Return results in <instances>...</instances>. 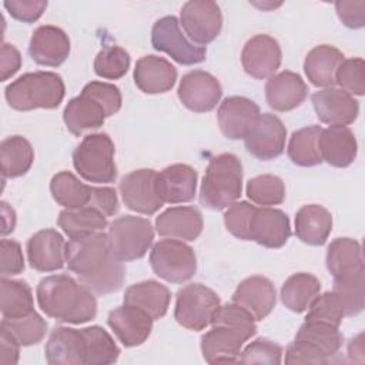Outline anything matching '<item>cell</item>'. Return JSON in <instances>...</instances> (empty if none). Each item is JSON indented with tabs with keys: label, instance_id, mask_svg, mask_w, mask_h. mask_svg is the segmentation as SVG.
<instances>
[{
	"label": "cell",
	"instance_id": "4",
	"mask_svg": "<svg viewBox=\"0 0 365 365\" xmlns=\"http://www.w3.org/2000/svg\"><path fill=\"white\" fill-rule=\"evenodd\" d=\"M114 143L106 133L86 135L73 151L76 171L90 182L107 184L117 178Z\"/></svg>",
	"mask_w": 365,
	"mask_h": 365
},
{
	"label": "cell",
	"instance_id": "6",
	"mask_svg": "<svg viewBox=\"0 0 365 365\" xmlns=\"http://www.w3.org/2000/svg\"><path fill=\"white\" fill-rule=\"evenodd\" d=\"M150 265L155 275L171 284H182L194 277L197 257L184 241L164 238L155 242L150 252Z\"/></svg>",
	"mask_w": 365,
	"mask_h": 365
},
{
	"label": "cell",
	"instance_id": "34",
	"mask_svg": "<svg viewBox=\"0 0 365 365\" xmlns=\"http://www.w3.org/2000/svg\"><path fill=\"white\" fill-rule=\"evenodd\" d=\"M321 282L309 272H297L285 279L281 287V301L292 312H304L319 294Z\"/></svg>",
	"mask_w": 365,
	"mask_h": 365
},
{
	"label": "cell",
	"instance_id": "1",
	"mask_svg": "<svg viewBox=\"0 0 365 365\" xmlns=\"http://www.w3.org/2000/svg\"><path fill=\"white\" fill-rule=\"evenodd\" d=\"M36 295L41 311L58 322L84 324L97 315L94 294L67 274L43 278L37 285Z\"/></svg>",
	"mask_w": 365,
	"mask_h": 365
},
{
	"label": "cell",
	"instance_id": "48",
	"mask_svg": "<svg viewBox=\"0 0 365 365\" xmlns=\"http://www.w3.org/2000/svg\"><path fill=\"white\" fill-rule=\"evenodd\" d=\"M335 83L351 96L365 93V63L361 57L344 58L335 73Z\"/></svg>",
	"mask_w": 365,
	"mask_h": 365
},
{
	"label": "cell",
	"instance_id": "22",
	"mask_svg": "<svg viewBox=\"0 0 365 365\" xmlns=\"http://www.w3.org/2000/svg\"><path fill=\"white\" fill-rule=\"evenodd\" d=\"M232 302L245 308L255 321H262L275 307L277 291L268 278L252 275L240 282L232 294Z\"/></svg>",
	"mask_w": 365,
	"mask_h": 365
},
{
	"label": "cell",
	"instance_id": "14",
	"mask_svg": "<svg viewBox=\"0 0 365 365\" xmlns=\"http://www.w3.org/2000/svg\"><path fill=\"white\" fill-rule=\"evenodd\" d=\"M252 335L247 331L228 325H212L201 336L202 358L208 364L240 362L242 345Z\"/></svg>",
	"mask_w": 365,
	"mask_h": 365
},
{
	"label": "cell",
	"instance_id": "39",
	"mask_svg": "<svg viewBox=\"0 0 365 365\" xmlns=\"http://www.w3.org/2000/svg\"><path fill=\"white\" fill-rule=\"evenodd\" d=\"M0 311L3 318H20L34 311L31 288L21 279L1 278Z\"/></svg>",
	"mask_w": 365,
	"mask_h": 365
},
{
	"label": "cell",
	"instance_id": "50",
	"mask_svg": "<svg viewBox=\"0 0 365 365\" xmlns=\"http://www.w3.org/2000/svg\"><path fill=\"white\" fill-rule=\"evenodd\" d=\"M282 346L277 342L268 338H257L241 351L240 362L278 365L282 362Z\"/></svg>",
	"mask_w": 365,
	"mask_h": 365
},
{
	"label": "cell",
	"instance_id": "31",
	"mask_svg": "<svg viewBox=\"0 0 365 365\" xmlns=\"http://www.w3.org/2000/svg\"><path fill=\"white\" fill-rule=\"evenodd\" d=\"M171 294L158 281L147 279L130 285L124 294V304L134 305L145 311L154 321L167 314Z\"/></svg>",
	"mask_w": 365,
	"mask_h": 365
},
{
	"label": "cell",
	"instance_id": "11",
	"mask_svg": "<svg viewBox=\"0 0 365 365\" xmlns=\"http://www.w3.org/2000/svg\"><path fill=\"white\" fill-rule=\"evenodd\" d=\"M68 269L78 277L97 272L113 257L108 235L103 231L68 240L64 251Z\"/></svg>",
	"mask_w": 365,
	"mask_h": 365
},
{
	"label": "cell",
	"instance_id": "59",
	"mask_svg": "<svg viewBox=\"0 0 365 365\" xmlns=\"http://www.w3.org/2000/svg\"><path fill=\"white\" fill-rule=\"evenodd\" d=\"M20 344L17 339L3 327H0V364L14 365L19 362Z\"/></svg>",
	"mask_w": 365,
	"mask_h": 365
},
{
	"label": "cell",
	"instance_id": "54",
	"mask_svg": "<svg viewBox=\"0 0 365 365\" xmlns=\"http://www.w3.org/2000/svg\"><path fill=\"white\" fill-rule=\"evenodd\" d=\"M9 14L23 23H34L47 9L44 0H6L3 3Z\"/></svg>",
	"mask_w": 365,
	"mask_h": 365
},
{
	"label": "cell",
	"instance_id": "9",
	"mask_svg": "<svg viewBox=\"0 0 365 365\" xmlns=\"http://www.w3.org/2000/svg\"><path fill=\"white\" fill-rule=\"evenodd\" d=\"M120 194L127 208L144 215L157 212L165 204L160 194L158 173L151 168L134 170L124 175Z\"/></svg>",
	"mask_w": 365,
	"mask_h": 365
},
{
	"label": "cell",
	"instance_id": "36",
	"mask_svg": "<svg viewBox=\"0 0 365 365\" xmlns=\"http://www.w3.org/2000/svg\"><path fill=\"white\" fill-rule=\"evenodd\" d=\"M57 224L70 240L100 232L108 227L107 217L90 207L77 210L64 208L57 217Z\"/></svg>",
	"mask_w": 365,
	"mask_h": 365
},
{
	"label": "cell",
	"instance_id": "45",
	"mask_svg": "<svg viewBox=\"0 0 365 365\" xmlns=\"http://www.w3.org/2000/svg\"><path fill=\"white\" fill-rule=\"evenodd\" d=\"M130 54L120 46H107L94 58V73L107 80H118L130 68Z\"/></svg>",
	"mask_w": 365,
	"mask_h": 365
},
{
	"label": "cell",
	"instance_id": "13",
	"mask_svg": "<svg viewBox=\"0 0 365 365\" xmlns=\"http://www.w3.org/2000/svg\"><path fill=\"white\" fill-rule=\"evenodd\" d=\"M184 107L194 113L211 111L222 96L220 81L204 70H192L182 76L177 90Z\"/></svg>",
	"mask_w": 365,
	"mask_h": 365
},
{
	"label": "cell",
	"instance_id": "40",
	"mask_svg": "<svg viewBox=\"0 0 365 365\" xmlns=\"http://www.w3.org/2000/svg\"><path fill=\"white\" fill-rule=\"evenodd\" d=\"M294 339L312 345L329 359L339 352L344 342L338 327L319 321H305L297 331Z\"/></svg>",
	"mask_w": 365,
	"mask_h": 365
},
{
	"label": "cell",
	"instance_id": "53",
	"mask_svg": "<svg viewBox=\"0 0 365 365\" xmlns=\"http://www.w3.org/2000/svg\"><path fill=\"white\" fill-rule=\"evenodd\" d=\"M0 255H1V267H0L1 278L19 275L24 271V257H23L21 245L16 240L3 238L0 241Z\"/></svg>",
	"mask_w": 365,
	"mask_h": 365
},
{
	"label": "cell",
	"instance_id": "43",
	"mask_svg": "<svg viewBox=\"0 0 365 365\" xmlns=\"http://www.w3.org/2000/svg\"><path fill=\"white\" fill-rule=\"evenodd\" d=\"M125 277V269L123 261L117 259L114 255L100 268L97 272L86 277H78V281L87 287L93 294L104 295L114 292L121 288Z\"/></svg>",
	"mask_w": 365,
	"mask_h": 365
},
{
	"label": "cell",
	"instance_id": "58",
	"mask_svg": "<svg viewBox=\"0 0 365 365\" xmlns=\"http://www.w3.org/2000/svg\"><path fill=\"white\" fill-rule=\"evenodd\" d=\"M21 67V54L20 51L9 43L1 44L0 51V80L6 81L14 76Z\"/></svg>",
	"mask_w": 365,
	"mask_h": 365
},
{
	"label": "cell",
	"instance_id": "20",
	"mask_svg": "<svg viewBox=\"0 0 365 365\" xmlns=\"http://www.w3.org/2000/svg\"><path fill=\"white\" fill-rule=\"evenodd\" d=\"M261 114L255 101L241 96H231L222 100L217 111L221 133L230 140H241L248 133L255 118Z\"/></svg>",
	"mask_w": 365,
	"mask_h": 365
},
{
	"label": "cell",
	"instance_id": "33",
	"mask_svg": "<svg viewBox=\"0 0 365 365\" xmlns=\"http://www.w3.org/2000/svg\"><path fill=\"white\" fill-rule=\"evenodd\" d=\"M107 114L104 108L91 97L80 94L71 98L63 111L66 127L74 135H81L87 130H96L104 124Z\"/></svg>",
	"mask_w": 365,
	"mask_h": 365
},
{
	"label": "cell",
	"instance_id": "18",
	"mask_svg": "<svg viewBox=\"0 0 365 365\" xmlns=\"http://www.w3.org/2000/svg\"><path fill=\"white\" fill-rule=\"evenodd\" d=\"M29 54L40 66L58 67L70 54V38L57 26H38L31 34Z\"/></svg>",
	"mask_w": 365,
	"mask_h": 365
},
{
	"label": "cell",
	"instance_id": "15",
	"mask_svg": "<svg viewBox=\"0 0 365 365\" xmlns=\"http://www.w3.org/2000/svg\"><path fill=\"white\" fill-rule=\"evenodd\" d=\"M282 53L278 41L268 34L251 37L242 47L241 64L247 74L262 80L271 77L281 66Z\"/></svg>",
	"mask_w": 365,
	"mask_h": 365
},
{
	"label": "cell",
	"instance_id": "47",
	"mask_svg": "<svg viewBox=\"0 0 365 365\" xmlns=\"http://www.w3.org/2000/svg\"><path fill=\"white\" fill-rule=\"evenodd\" d=\"M344 317L345 314L339 298L335 295L334 291H327L324 294H318L312 299V302L308 307L305 321L327 322L339 328Z\"/></svg>",
	"mask_w": 365,
	"mask_h": 365
},
{
	"label": "cell",
	"instance_id": "57",
	"mask_svg": "<svg viewBox=\"0 0 365 365\" xmlns=\"http://www.w3.org/2000/svg\"><path fill=\"white\" fill-rule=\"evenodd\" d=\"M335 10L342 21L349 29H361L365 24V1H336Z\"/></svg>",
	"mask_w": 365,
	"mask_h": 365
},
{
	"label": "cell",
	"instance_id": "44",
	"mask_svg": "<svg viewBox=\"0 0 365 365\" xmlns=\"http://www.w3.org/2000/svg\"><path fill=\"white\" fill-rule=\"evenodd\" d=\"M245 191L251 202L261 207L278 205L285 200V184L279 177L272 174H262L251 178L247 182Z\"/></svg>",
	"mask_w": 365,
	"mask_h": 365
},
{
	"label": "cell",
	"instance_id": "60",
	"mask_svg": "<svg viewBox=\"0 0 365 365\" xmlns=\"http://www.w3.org/2000/svg\"><path fill=\"white\" fill-rule=\"evenodd\" d=\"M1 208V217H3V228H1V235H7L14 231L16 227V212L14 210L4 201L0 204Z\"/></svg>",
	"mask_w": 365,
	"mask_h": 365
},
{
	"label": "cell",
	"instance_id": "30",
	"mask_svg": "<svg viewBox=\"0 0 365 365\" xmlns=\"http://www.w3.org/2000/svg\"><path fill=\"white\" fill-rule=\"evenodd\" d=\"M332 231L331 212L318 204L301 207L295 214V235L308 245H322Z\"/></svg>",
	"mask_w": 365,
	"mask_h": 365
},
{
	"label": "cell",
	"instance_id": "23",
	"mask_svg": "<svg viewBox=\"0 0 365 365\" xmlns=\"http://www.w3.org/2000/svg\"><path fill=\"white\" fill-rule=\"evenodd\" d=\"M308 94V87L298 73L284 70L268 77L265 98L275 111H291L299 107Z\"/></svg>",
	"mask_w": 365,
	"mask_h": 365
},
{
	"label": "cell",
	"instance_id": "46",
	"mask_svg": "<svg viewBox=\"0 0 365 365\" xmlns=\"http://www.w3.org/2000/svg\"><path fill=\"white\" fill-rule=\"evenodd\" d=\"M364 272L334 279L332 291L339 298L345 317H355L364 309Z\"/></svg>",
	"mask_w": 365,
	"mask_h": 365
},
{
	"label": "cell",
	"instance_id": "3",
	"mask_svg": "<svg viewBox=\"0 0 365 365\" xmlns=\"http://www.w3.org/2000/svg\"><path fill=\"white\" fill-rule=\"evenodd\" d=\"M64 94V83L61 77L53 71L26 73L11 81L4 90L9 106L19 111L57 108Z\"/></svg>",
	"mask_w": 365,
	"mask_h": 365
},
{
	"label": "cell",
	"instance_id": "27",
	"mask_svg": "<svg viewBox=\"0 0 365 365\" xmlns=\"http://www.w3.org/2000/svg\"><path fill=\"white\" fill-rule=\"evenodd\" d=\"M50 365H84V339L81 329L57 327L48 335L44 348Z\"/></svg>",
	"mask_w": 365,
	"mask_h": 365
},
{
	"label": "cell",
	"instance_id": "17",
	"mask_svg": "<svg viewBox=\"0 0 365 365\" xmlns=\"http://www.w3.org/2000/svg\"><path fill=\"white\" fill-rule=\"evenodd\" d=\"M153 318L138 307L124 304L110 311L107 324L118 341L127 346H138L150 336Z\"/></svg>",
	"mask_w": 365,
	"mask_h": 365
},
{
	"label": "cell",
	"instance_id": "7",
	"mask_svg": "<svg viewBox=\"0 0 365 365\" xmlns=\"http://www.w3.org/2000/svg\"><path fill=\"white\" fill-rule=\"evenodd\" d=\"M220 305L221 299L217 292L204 284L192 282L177 292L174 318L190 331H202L211 324Z\"/></svg>",
	"mask_w": 365,
	"mask_h": 365
},
{
	"label": "cell",
	"instance_id": "51",
	"mask_svg": "<svg viewBox=\"0 0 365 365\" xmlns=\"http://www.w3.org/2000/svg\"><path fill=\"white\" fill-rule=\"evenodd\" d=\"M257 207L248 201H235L224 214L225 228L237 238L250 241V224Z\"/></svg>",
	"mask_w": 365,
	"mask_h": 365
},
{
	"label": "cell",
	"instance_id": "56",
	"mask_svg": "<svg viewBox=\"0 0 365 365\" xmlns=\"http://www.w3.org/2000/svg\"><path fill=\"white\" fill-rule=\"evenodd\" d=\"M87 207L100 211L106 217L114 215L120 208L115 190L111 187H93Z\"/></svg>",
	"mask_w": 365,
	"mask_h": 365
},
{
	"label": "cell",
	"instance_id": "21",
	"mask_svg": "<svg viewBox=\"0 0 365 365\" xmlns=\"http://www.w3.org/2000/svg\"><path fill=\"white\" fill-rule=\"evenodd\" d=\"M289 235V218L284 211L257 207L250 224V241H255L265 248H281L287 244Z\"/></svg>",
	"mask_w": 365,
	"mask_h": 365
},
{
	"label": "cell",
	"instance_id": "28",
	"mask_svg": "<svg viewBox=\"0 0 365 365\" xmlns=\"http://www.w3.org/2000/svg\"><path fill=\"white\" fill-rule=\"evenodd\" d=\"M197 171L188 164H173L158 173L160 194L167 204L188 202L197 190Z\"/></svg>",
	"mask_w": 365,
	"mask_h": 365
},
{
	"label": "cell",
	"instance_id": "24",
	"mask_svg": "<svg viewBox=\"0 0 365 365\" xmlns=\"http://www.w3.org/2000/svg\"><path fill=\"white\" fill-rule=\"evenodd\" d=\"M318 151L321 160L332 167H348L358 153L354 131L346 125H329L318 135Z\"/></svg>",
	"mask_w": 365,
	"mask_h": 365
},
{
	"label": "cell",
	"instance_id": "5",
	"mask_svg": "<svg viewBox=\"0 0 365 365\" xmlns=\"http://www.w3.org/2000/svg\"><path fill=\"white\" fill-rule=\"evenodd\" d=\"M108 242L111 254L123 261L143 258L154 240V228L147 218L123 215L108 224Z\"/></svg>",
	"mask_w": 365,
	"mask_h": 365
},
{
	"label": "cell",
	"instance_id": "25",
	"mask_svg": "<svg viewBox=\"0 0 365 365\" xmlns=\"http://www.w3.org/2000/svg\"><path fill=\"white\" fill-rule=\"evenodd\" d=\"M202 215L195 207H171L155 218V230L164 238L194 241L202 231Z\"/></svg>",
	"mask_w": 365,
	"mask_h": 365
},
{
	"label": "cell",
	"instance_id": "49",
	"mask_svg": "<svg viewBox=\"0 0 365 365\" xmlns=\"http://www.w3.org/2000/svg\"><path fill=\"white\" fill-rule=\"evenodd\" d=\"M211 327L212 325H228L232 328H238L242 331L250 332L252 336L257 332V325H255V318L241 305L235 302H228L224 305H220L217 311L212 315L211 319Z\"/></svg>",
	"mask_w": 365,
	"mask_h": 365
},
{
	"label": "cell",
	"instance_id": "55",
	"mask_svg": "<svg viewBox=\"0 0 365 365\" xmlns=\"http://www.w3.org/2000/svg\"><path fill=\"white\" fill-rule=\"evenodd\" d=\"M329 358L325 356L319 349L314 348L312 345L295 341L287 346L285 351V364H328Z\"/></svg>",
	"mask_w": 365,
	"mask_h": 365
},
{
	"label": "cell",
	"instance_id": "61",
	"mask_svg": "<svg viewBox=\"0 0 365 365\" xmlns=\"http://www.w3.org/2000/svg\"><path fill=\"white\" fill-rule=\"evenodd\" d=\"M362 336H364V334H359V335H356L355 338L351 339V342H349V345H348V354H349V356H352L354 354L362 356V354H364Z\"/></svg>",
	"mask_w": 365,
	"mask_h": 365
},
{
	"label": "cell",
	"instance_id": "41",
	"mask_svg": "<svg viewBox=\"0 0 365 365\" xmlns=\"http://www.w3.org/2000/svg\"><path fill=\"white\" fill-rule=\"evenodd\" d=\"M321 130L319 125H307L292 133L287 154L294 164L299 167H314L322 163L318 151V135Z\"/></svg>",
	"mask_w": 365,
	"mask_h": 365
},
{
	"label": "cell",
	"instance_id": "12",
	"mask_svg": "<svg viewBox=\"0 0 365 365\" xmlns=\"http://www.w3.org/2000/svg\"><path fill=\"white\" fill-rule=\"evenodd\" d=\"M287 128L284 123L271 113L259 114L244 137L247 151L262 161L274 160L284 153Z\"/></svg>",
	"mask_w": 365,
	"mask_h": 365
},
{
	"label": "cell",
	"instance_id": "37",
	"mask_svg": "<svg viewBox=\"0 0 365 365\" xmlns=\"http://www.w3.org/2000/svg\"><path fill=\"white\" fill-rule=\"evenodd\" d=\"M91 185L81 182L70 171H60L50 181V191L54 201L67 210L87 207L91 198Z\"/></svg>",
	"mask_w": 365,
	"mask_h": 365
},
{
	"label": "cell",
	"instance_id": "35",
	"mask_svg": "<svg viewBox=\"0 0 365 365\" xmlns=\"http://www.w3.org/2000/svg\"><path fill=\"white\" fill-rule=\"evenodd\" d=\"M34 160V150L29 140L21 135H11L0 144V164L4 178L24 175Z\"/></svg>",
	"mask_w": 365,
	"mask_h": 365
},
{
	"label": "cell",
	"instance_id": "29",
	"mask_svg": "<svg viewBox=\"0 0 365 365\" xmlns=\"http://www.w3.org/2000/svg\"><path fill=\"white\" fill-rule=\"evenodd\" d=\"M327 268L334 279L364 272L362 248L356 240L335 238L327 250Z\"/></svg>",
	"mask_w": 365,
	"mask_h": 365
},
{
	"label": "cell",
	"instance_id": "16",
	"mask_svg": "<svg viewBox=\"0 0 365 365\" xmlns=\"http://www.w3.org/2000/svg\"><path fill=\"white\" fill-rule=\"evenodd\" d=\"M312 106L321 123L328 125L352 124L359 114L354 96L338 87H325L312 94Z\"/></svg>",
	"mask_w": 365,
	"mask_h": 365
},
{
	"label": "cell",
	"instance_id": "10",
	"mask_svg": "<svg viewBox=\"0 0 365 365\" xmlns=\"http://www.w3.org/2000/svg\"><path fill=\"white\" fill-rule=\"evenodd\" d=\"M180 24L188 38L197 46L214 41L222 29L221 9L211 0H191L182 4Z\"/></svg>",
	"mask_w": 365,
	"mask_h": 365
},
{
	"label": "cell",
	"instance_id": "42",
	"mask_svg": "<svg viewBox=\"0 0 365 365\" xmlns=\"http://www.w3.org/2000/svg\"><path fill=\"white\" fill-rule=\"evenodd\" d=\"M0 327L6 328L21 346L41 342L47 332V322L36 311L20 318H3Z\"/></svg>",
	"mask_w": 365,
	"mask_h": 365
},
{
	"label": "cell",
	"instance_id": "52",
	"mask_svg": "<svg viewBox=\"0 0 365 365\" xmlns=\"http://www.w3.org/2000/svg\"><path fill=\"white\" fill-rule=\"evenodd\" d=\"M81 94L96 100L104 108L107 117H111L121 108V93L114 84L104 81H90L83 87Z\"/></svg>",
	"mask_w": 365,
	"mask_h": 365
},
{
	"label": "cell",
	"instance_id": "26",
	"mask_svg": "<svg viewBox=\"0 0 365 365\" xmlns=\"http://www.w3.org/2000/svg\"><path fill=\"white\" fill-rule=\"evenodd\" d=\"M177 80V68L164 57L144 56L135 63L134 83L145 94L170 91Z\"/></svg>",
	"mask_w": 365,
	"mask_h": 365
},
{
	"label": "cell",
	"instance_id": "2",
	"mask_svg": "<svg viewBox=\"0 0 365 365\" xmlns=\"http://www.w3.org/2000/svg\"><path fill=\"white\" fill-rule=\"evenodd\" d=\"M242 192V164L234 154L224 153L211 158L200 188V201L210 210H224Z\"/></svg>",
	"mask_w": 365,
	"mask_h": 365
},
{
	"label": "cell",
	"instance_id": "19",
	"mask_svg": "<svg viewBox=\"0 0 365 365\" xmlns=\"http://www.w3.org/2000/svg\"><path fill=\"white\" fill-rule=\"evenodd\" d=\"M66 241L63 235L53 230H40L27 241V258L30 267L40 272H53L63 268Z\"/></svg>",
	"mask_w": 365,
	"mask_h": 365
},
{
	"label": "cell",
	"instance_id": "32",
	"mask_svg": "<svg viewBox=\"0 0 365 365\" xmlns=\"http://www.w3.org/2000/svg\"><path fill=\"white\" fill-rule=\"evenodd\" d=\"M344 61V54L334 46L319 44L308 51L304 61V71L311 84L317 87H332L335 73Z\"/></svg>",
	"mask_w": 365,
	"mask_h": 365
},
{
	"label": "cell",
	"instance_id": "38",
	"mask_svg": "<svg viewBox=\"0 0 365 365\" xmlns=\"http://www.w3.org/2000/svg\"><path fill=\"white\" fill-rule=\"evenodd\" d=\"M84 339V365H108L120 356V348L101 327L81 328Z\"/></svg>",
	"mask_w": 365,
	"mask_h": 365
},
{
	"label": "cell",
	"instance_id": "8",
	"mask_svg": "<svg viewBox=\"0 0 365 365\" xmlns=\"http://www.w3.org/2000/svg\"><path fill=\"white\" fill-rule=\"evenodd\" d=\"M151 44L157 51L167 53L174 61L182 66H192L205 60V47L190 41L180 29L174 16L158 19L151 30Z\"/></svg>",
	"mask_w": 365,
	"mask_h": 365
}]
</instances>
